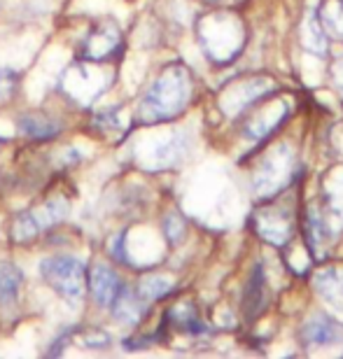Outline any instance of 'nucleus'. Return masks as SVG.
Instances as JSON below:
<instances>
[{
  "label": "nucleus",
  "mask_w": 343,
  "mask_h": 359,
  "mask_svg": "<svg viewBox=\"0 0 343 359\" xmlns=\"http://www.w3.org/2000/svg\"><path fill=\"white\" fill-rule=\"evenodd\" d=\"M243 308H246V318H255L264 311V271L257 264L253 276L248 280L246 299H243Z\"/></svg>",
  "instance_id": "nucleus-15"
},
{
  "label": "nucleus",
  "mask_w": 343,
  "mask_h": 359,
  "mask_svg": "<svg viewBox=\"0 0 343 359\" xmlns=\"http://www.w3.org/2000/svg\"><path fill=\"white\" fill-rule=\"evenodd\" d=\"M191 98V77L189 70L175 63L152 82V87L140 100V117L147 124L168 121L177 117Z\"/></svg>",
  "instance_id": "nucleus-1"
},
{
  "label": "nucleus",
  "mask_w": 343,
  "mask_h": 359,
  "mask_svg": "<svg viewBox=\"0 0 343 359\" xmlns=\"http://www.w3.org/2000/svg\"><path fill=\"white\" fill-rule=\"evenodd\" d=\"M121 47V33L117 24L112 21H103L98 24L94 31L89 33V38L82 45V59L87 61H105L110 56L117 54V49Z\"/></svg>",
  "instance_id": "nucleus-5"
},
{
  "label": "nucleus",
  "mask_w": 343,
  "mask_h": 359,
  "mask_svg": "<svg viewBox=\"0 0 343 359\" xmlns=\"http://www.w3.org/2000/svg\"><path fill=\"white\" fill-rule=\"evenodd\" d=\"M302 47L316 56H323L330 49V42H327V33L323 21L318 17V10H309V14H306L302 24Z\"/></svg>",
  "instance_id": "nucleus-12"
},
{
  "label": "nucleus",
  "mask_w": 343,
  "mask_h": 359,
  "mask_svg": "<svg viewBox=\"0 0 343 359\" xmlns=\"http://www.w3.org/2000/svg\"><path fill=\"white\" fill-rule=\"evenodd\" d=\"M332 80H334V84H337V89L343 91V54L339 56L337 61H334V66H332Z\"/></svg>",
  "instance_id": "nucleus-24"
},
{
  "label": "nucleus",
  "mask_w": 343,
  "mask_h": 359,
  "mask_svg": "<svg viewBox=\"0 0 343 359\" xmlns=\"http://www.w3.org/2000/svg\"><path fill=\"white\" fill-rule=\"evenodd\" d=\"M66 215H68V203L63 198H52V201H47L45 205L35 208V210L21 212L17 215V219H14V229H12L14 241H19V243L31 241L33 236L45 231L47 226L66 219Z\"/></svg>",
  "instance_id": "nucleus-4"
},
{
  "label": "nucleus",
  "mask_w": 343,
  "mask_h": 359,
  "mask_svg": "<svg viewBox=\"0 0 343 359\" xmlns=\"http://www.w3.org/2000/svg\"><path fill=\"white\" fill-rule=\"evenodd\" d=\"M316 290L327 304L343 313V283L337 269H325L316 276Z\"/></svg>",
  "instance_id": "nucleus-14"
},
{
  "label": "nucleus",
  "mask_w": 343,
  "mask_h": 359,
  "mask_svg": "<svg viewBox=\"0 0 343 359\" xmlns=\"http://www.w3.org/2000/svg\"><path fill=\"white\" fill-rule=\"evenodd\" d=\"M21 283H24V273L14 264H0V304L10 306L12 301H17Z\"/></svg>",
  "instance_id": "nucleus-16"
},
{
  "label": "nucleus",
  "mask_w": 343,
  "mask_h": 359,
  "mask_svg": "<svg viewBox=\"0 0 343 359\" xmlns=\"http://www.w3.org/2000/svg\"><path fill=\"white\" fill-rule=\"evenodd\" d=\"M274 91V82L267 80V77H253V80H243L234 87H229V91L224 93L222 100V110L234 117L246 110L248 105H253L257 98H262L264 93Z\"/></svg>",
  "instance_id": "nucleus-6"
},
{
  "label": "nucleus",
  "mask_w": 343,
  "mask_h": 359,
  "mask_svg": "<svg viewBox=\"0 0 343 359\" xmlns=\"http://www.w3.org/2000/svg\"><path fill=\"white\" fill-rule=\"evenodd\" d=\"M255 226L257 233L267 243H271V245H285L292 236V222L288 219L285 212H276V210L260 212L255 217Z\"/></svg>",
  "instance_id": "nucleus-9"
},
{
  "label": "nucleus",
  "mask_w": 343,
  "mask_h": 359,
  "mask_svg": "<svg viewBox=\"0 0 343 359\" xmlns=\"http://www.w3.org/2000/svg\"><path fill=\"white\" fill-rule=\"evenodd\" d=\"M142 301L145 299L135 297V294L124 285L110 304L112 315L119 322H124V325H138V322L142 320V315H145V311H147V304H142Z\"/></svg>",
  "instance_id": "nucleus-10"
},
{
  "label": "nucleus",
  "mask_w": 343,
  "mask_h": 359,
  "mask_svg": "<svg viewBox=\"0 0 343 359\" xmlns=\"http://www.w3.org/2000/svg\"><path fill=\"white\" fill-rule=\"evenodd\" d=\"M170 290H173V280L166 276H147V278H142L138 285V294L145 301L166 297Z\"/></svg>",
  "instance_id": "nucleus-18"
},
{
  "label": "nucleus",
  "mask_w": 343,
  "mask_h": 359,
  "mask_svg": "<svg viewBox=\"0 0 343 359\" xmlns=\"http://www.w3.org/2000/svg\"><path fill=\"white\" fill-rule=\"evenodd\" d=\"M187 149H189L187 133H182V131L170 133V138L156 147V152L152 154V163H149V166H152V168H170V166H175V163H180L184 159Z\"/></svg>",
  "instance_id": "nucleus-11"
},
{
  "label": "nucleus",
  "mask_w": 343,
  "mask_h": 359,
  "mask_svg": "<svg viewBox=\"0 0 343 359\" xmlns=\"http://www.w3.org/2000/svg\"><path fill=\"white\" fill-rule=\"evenodd\" d=\"M302 341L309 348H327L343 341V327L325 313H318L302 329Z\"/></svg>",
  "instance_id": "nucleus-7"
},
{
  "label": "nucleus",
  "mask_w": 343,
  "mask_h": 359,
  "mask_svg": "<svg viewBox=\"0 0 343 359\" xmlns=\"http://www.w3.org/2000/svg\"><path fill=\"white\" fill-rule=\"evenodd\" d=\"M77 343L84 348H108L110 346V336L105 332H98V329H84V332L77 334Z\"/></svg>",
  "instance_id": "nucleus-19"
},
{
  "label": "nucleus",
  "mask_w": 343,
  "mask_h": 359,
  "mask_svg": "<svg viewBox=\"0 0 343 359\" xmlns=\"http://www.w3.org/2000/svg\"><path fill=\"white\" fill-rule=\"evenodd\" d=\"M203 3H217V0H203Z\"/></svg>",
  "instance_id": "nucleus-25"
},
{
  "label": "nucleus",
  "mask_w": 343,
  "mask_h": 359,
  "mask_svg": "<svg viewBox=\"0 0 343 359\" xmlns=\"http://www.w3.org/2000/svg\"><path fill=\"white\" fill-rule=\"evenodd\" d=\"M17 89V73L12 68H0V100H7Z\"/></svg>",
  "instance_id": "nucleus-20"
},
{
  "label": "nucleus",
  "mask_w": 343,
  "mask_h": 359,
  "mask_svg": "<svg viewBox=\"0 0 343 359\" xmlns=\"http://www.w3.org/2000/svg\"><path fill=\"white\" fill-rule=\"evenodd\" d=\"M163 231H166V238L170 243H177L184 236V224L177 215H168L166 222H163Z\"/></svg>",
  "instance_id": "nucleus-21"
},
{
  "label": "nucleus",
  "mask_w": 343,
  "mask_h": 359,
  "mask_svg": "<svg viewBox=\"0 0 343 359\" xmlns=\"http://www.w3.org/2000/svg\"><path fill=\"white\" fill-rule=\"evenodd\" d=\"M292 170H295V154L288 145H278L274 152L267 154L260 170L255 173L253 187L257 196H274L283 187H288Z\"/></svg>",
  "instance_id": "nucleus-3"
},
{
  "label": "nucleus",
  "mask_w": 343,
  "mask_h": 359,
  "mask_svg": "<svg viewBox=\"0 0 343 359\" xmlns=\"http://www.w3.org/2000/svg\"><path fill=\"white\" fill-rule=\"evenodd\" d=\"M318 17L327 31L343 40V0H327L318 10Z\"/></svg>",
  "instance_id": "nucleus-17"
},
{
  "label": "nucleus",
  "mask_w": 343,
  "mask_h": 359,
  "mask_svg": "<svg viewBox=\"0 0 343 359\" xmlns=\"http://www.w3.org/2000/svg\"><path fill=\"white\" fill-rule=\"evenodd\" d=\"M89 287H91V294H94L96 304L101 308H110L114 297H117L119 290L124 287V283H121V278L112 269L103 266V264H96L89 273Z\"/></svg>",
  "instance_id": "nucleus-8"
},
{
  "label": "nucleus",
  "mask_w": 343,
  "mask_h": 359,
  "mask_svg": "<svg viewBox=\"0 0 343 359\" xmlns=\"http://www.w3.org/2000/svg\"><path fill=\"white\" fill-rule=\"evenodd\" d=\"M40 276L63 299L77 301L84 290V262L73 255H54L40 262Z\"/></svg>",
  "instance_id": "nucleus-2"
},
{
  "label": "nucleus",
  "mask_w": 343,
  "mask_h": 359,
  "mask_svg": "<svg viewBox=\"0 0 343 359\" xmlns=\"http://www.w3.org/2000/svg\"><path fill=\"white\" fill-rule=\"evenodd\" d=\"M114 114H117V107H110V110H105V112H98L96 114V124L101 128H117L119 119L114 117Z\"/></svg>",
  "instance_id": "nucleus-22"
},
{
  "label": "nucleus",
  "mask_w": 343,
  "mask_h": 359,
  "mask_svg": "<svg viewBox=\"0 0 343 359\" xmlns=\"http://www.w3.org/2000/svg\"><path fill=\"white\" fill-rule=\"evenodd\" d=\"M110 252H112V257L117 262H128L126 255H124V233H119L117 238L112 241V250H110Z\"/></svg>",
  "instance_id": "nucleus-23"
},
{
  "label": "nucleus",
  "mask_w": 343,
  "mask_h": 359,
  "mask_svg": "<svg viewBox=\"0 0 343 359\" xmlns=\"http://www.w3.org/2000/svg\"><path fill=\"white\" fill-rule=\"evenodd\" d=\"M17 128L21 135L33 140H49L61 131V124L47 114H21L17 119Z\"/></svg>",
  "instance_id": "nucleus-13"
}]
</instances>
